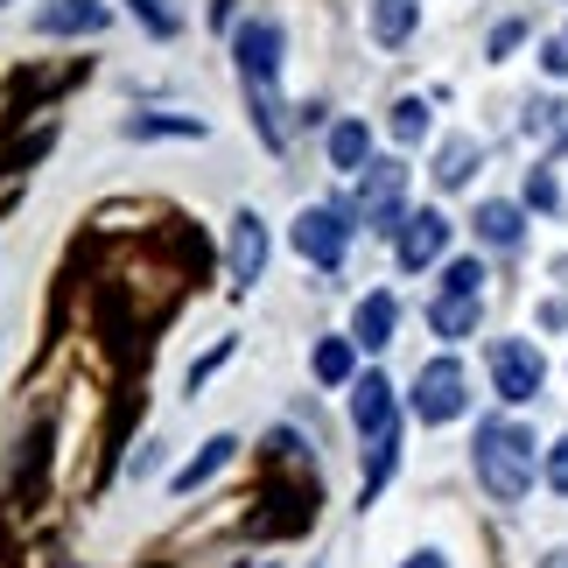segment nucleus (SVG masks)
<instances>
[{
  "label": "nucleus",
  "mask_w": 568,
  "mask_h": 568,
  "mask_svg": "<svg viewBox=\"0 0 568 568\" xmlns=\"http://www.w3.org/2000/svg\"><path fill=\"white\" fill-rule=\"evenodd\" d=\"M470 169H477V141H470V134H456L443 155H435V183H443V190H464V183H470Z\"/></svg>",
  "instance_id": "18"
},
{
  "label": "nucleus",
  "mask_w": 568,
  "mask_h": 568,
  "mask_svg": "<svg viewBox=\"0 0 568 568\" xmlns=\"http://www.w3.org/2000/svg\"><path fill=\"white\" fill-rule=\"evenodd\" d=\"M527 204H534V211H555V204H561V190H555L548 169H534V176H527Z\"/></svg>",
  "instance_id": "24"
},
{
  "label": "nucleus",
  "mask_w": 568,
  "mask_h": 568,
  "mask_svg": "<svg viewBox=\"0 0 568 568\" xmlns=\"http://www.w3.org/2000/svg\"><path fill=\"white\" fill-rule=\"evenodd\" d=\"M519 204H477V239L485 246H519Z\"/></svg>",
  "instance_id": "17"
},
{
  "label": "nucleus",
  "mask_w": 568,
  "mask_h": 568,
  "mask_svg": "<svg viewBox=\"0 0 568 568\" xmlns=\"http://www.w3.org/2000/svg\"><path fill=\"white\" fill-rule=\"evenodd\" d=\"M548 491H561V498H568V435L548 449Z\"/></svg>",
  "instance_id": "26"
},
{
  "label": "nucleus",
  "mask_w": 568,
  "mask_h": 568,
  "mask_svg": "<svg viewBox=\"0 0 568 568\" xmlns=\"http://www.w3.org/2000/svg\"><path fill=\"white\" fill-rule=\"evenodd\" d=\"M126 8H134V14H141V21H148L155 36H176V14H169L162 0H126Z\"/></svg>",
  "instance_id": "25"
},
{
  "label": "nucleus",
  "mask_w": 568,
  "mask_h": 568,
  "mask_svg": "<svg viewBox=\"0 0 568 568\" xmlns=\"http://www.w3.org/2000/svg\"><path fill=\"white\" fill-rule=\"evenodd\" d=\"M260 267H267V225H260L253 211H239L232 217V281H239V288H253Z\"/></svg>",
  "instance_id": "9"
},
{
  "label": "nucleus",
  "mask_w": 568,
  "mask_h": 568,
  "mask_svg": "<svg viewBox=\"0 0 568 568\" xmlns=\"http://www.w3.org/2000/svg\"><path fill=\"white\" fill-rule=\"evenodd\" d=\"M443 253H449V217H443V211H414L407 225H400V267L422 274V267H435Z\"/></svg>",
  "instance_id": "7"
},
{
  "label": "nucleus",
  "mask_w": 568,
  "mask_h": 568,
  "mask_svg": "<svg viewBox=\"0 0 568 568\" xmlns=\"http://www.w3.org/2000/svg\"><path fill=\"white\" fill-rule=\"evenodd\" d=\"M126 134H134V141H204V120H176V113H141V120H126Z\"/></svg>",
  "instance_id": "16"
},
{
  "label": "nucleus",
  "mask_w": 568,
  "mask_h": 568,
  "mask_svg": "<svg viewBox=\"0 0 568 568\" xmlns=\"http://www.w3.org/2000/svg\"><path fill=\"white\" fill-rule=\"evenodd\" d=\"M225 358H232V337H225V344H217V352H211V358H196V365H190V386H204V379H211V373H217V365H225Z\"/></svg>",
  "instance_id": "27"
},
{
  "label": "nucleus",
  "mask_w": 568,
  "mask_h": 568,
  "mask_svg": "<svg viewBox=\"0 0 568 568\" xmlns=\"http://www.w3.org/2000/svg\"><path fill=\"white\" fill-rule=\"evenodd\" d=\"M555 568H568V548H561V555H555Z\"/></svg>",
  "instance_id": "30"
},
{
  "label": "nucleus",
  "mask_w": 568,
  "mask_h": 568,
  "mask_svg": "<svg viewBox=\"0 0 568 568\" xmlns=\"http://www.w3.org/2000/svg\"><path fill=\"white\" fill-rule=\"evenodd\" d=\"M422 134H428V105H422V99H400V105H393V141L414 148Z\"/></svg>",
  "instance_id": "22"
},
{
  "label": "nucleus",
  "mask_w": 568,
  "mask_h": 568,
  "mask_svg": "<svg viewBox=\"0 0 568 568\" xmlns=\"http://www.w3.org/2000/svg\"><path fill=\"white\" fill-rule=\"evenodd\" d=\"M464 407H470V379H464V365H456V358L422 365V379H414V414H422L428 428H443V422H456Z\"/></svg>",
  "instance_id": "4"
},
{
  "label": "nucleus",
  "mask_w": 568,
  "mask_h": 568,
  "mask_svg": "<svg viewBox=\"0 0 568 568\" xmlns=\"http://www.w3.org/2000/svg\"><path fill=\"white\" fill-rule=\"evenodd\" d=\"M365 155H373V134H365V120L331 126V169H365Z\"/></svg>",
  "instance_id": "19"
},
{
  "label": "nucleus",
  "mask_w": 568,
  "mask_h": 568,
  "mask_svg": "<svg viewBox=\"0 0 568 568\" xmlns=\"http://www.w3.org/2000/svg\"><path fill=\"white\" fill-rule=\"evenodd\" d=\"M491 386H498V400H534L540 386H548V358L534 352L527 337H498L491 344Z\"/></svg>",
  "instance_id": "3"
},
{
  "label": "nucleus",
  "mask_w": 568,
  "mask_h": 568,
  "mask_svg": "<svg viewBox=\"0 0 568 568\" xmlns=\"http://www.w3.org/2000/svg\"><path fill=\"white\" fill-rule=\"evenodd\" d=\"M527 134L540 148H561L568 141V105H534V113H527Z\"/></svg>",
  "instance_id": "21"
},
{
  "label": "nucleus",
  "mask_w": 568,
  "mask_h": 568,
  "mask_svg": "<svg viewBox=\"0 0 568 568\" xmlns=\"http://www.w3.org/2000/svg\"><path fill=\"white\" fill-rule=\"evenodd\" d=\"M443 295H485V267H477V260H449V267H443Z\"/></svg>",
  "instance_id": "23"
},
{
  "label": "nucleus",
  "mask_w": 568,
  "mask_h": 568,
  "mask_svg": "<svg viewBox=\"0 0 568 568\" xmlns=\"http://www.w3.org/2000/svg\"><path fill=\"white\" fill-rule=\"evenodd\" d=\"M105 21H113V8H105V0H42L36 36H99Z\"/></svg>",
  "instance_id": "8"
},
{
  "label": "nucleus",
  "mask_w": 568,
  "mask_h": 568,
  "mask_svg": "<svg viewBox=\"0 0 568 568\" xmlns=\"http://www.w3.org/2000/svg\"><path fill=\"white\" fill-rule=\"evenodd\" d=\"M352 422H358L365 443H373L379 428H393V386H386V373H365V379H358V393H352Z\"/></svg>",
  "instance_id": "10"
},
{
  "label": "nucleus",
  "mask_w": 568,
  "mask_h": 568,
  "mask_svg": "<svg viewBox=\"0 0 568 568\" xmlns=\"http://www.w3.org/2000/svg\"><path fill=\"white\" fill-rule=\"evenodd\" d=\"M295 253L310 260V267H344V253H352V225H344L337 204H310L295 217Z\"/></svg>",
  "instance_id": "6"
},
{
  "label": "nucleus",
  "mask_w": 568,
  "mask_h": 568,
  "mask_svg": "<svg viewBox=\"0 0 568 568\" xmlns=\"http://www.w3.org/2000/svg\"><path fill=\"white\" fill-rule=\"evenodd\" d=\"M232 449H239L232 435H211V443H204V456H190V464L176 470V491H196V485H211V477L232 464Z\"/></svg>",
  "instance_id": "13"
},
{
  "label": "nucleus",
  "mask_w": 568,
  "mask_h": 568,
  "mask_svg": "<svg viewBox=\"0 0 568 568\" xmlns=\"http://www.w3.org/2000/svg\"><path fill=\"white\" fill-rule=\"evenodd\" d=\"M540 71H548V78H568V36H561V42H548V50H540Z\"/></svg>",
  "instance_id": "28"
},
{
  "label": "nucleus",
  "mask_w": 568,
  "mask_h": 568,
  "mask_svg": "<svg viewBox=\"0 0 568 568\" xmlns=\"http://www.w3.org/2000/svg\"><path fill=\"white\" fill-rule=\"evenodd\" d=\"M414 14H422V0H373V36L386 42V50H400V42L414 36Z\"/></svg>",
  "instance_id": "12"
},
{
  "label": "nucleus",
  "mask_w": 568,
  "mask_h": 568,
  "mask_svg": "<svg viewBox=\"0 0 568 568\" xmlns=\"http://www.w3.org/2000/svg\"><path fill=\"white\" fill-rule=\"evenodd\" d=\"M477 485L498 506H519L534 491V435L519 422H485L477 428Z\"/></svg>",
  "instance_id": "2"
},
{
  "label": "nucleus",
  "mask_w": 568,
  "mask_h": 568,
  "mask_svg": "<svg viewBox=\"0 0 568 568\" xmlns=\"http://www.w3.org/2000/svg\"><path fill=\"white\" fill-rule=\"evenodd\" d=\"M393 456H400V422H393V428H379L373 443H365V477H358V485H365V498H373V491L386 485V477H393Z\"/></svg>",
  "instance_id": "15"
},
{
  "label": "nucleus",
  "mask_w": 568,
  "mask_h": 568,
  "mask_svg": "<svg viewBox=\"0 0 568 568\" xmlns=\"http://www.w3.org/2000/svg\"><path fill=\"white\" fill-rule=\"evenodd\" d=\"M352 365H358V344L352 337H323L316 344V379L323 386H344V379H352Z\"/></svg>",
  "instance_id": "20"
},
{
  "label": "nucleus",
  "mask_w": 568,
  "mask_h": 568,
  "mask_svg": "<svg viewBox=\"0 0 568 568\" xmlns=\"http://www.w3.org/2000/svg\"><path fill=\"white\" fill-rule=\"evenodd\" d=\"M407 568H449L443 555H407Z\"/></svg>",
  "instance_id": "29"
},
{
  "label": "nucleus",
  "mask_w": 568,
  "mask_h": 568,
  "mask_svg": "<svg viewBox=\"0 0 568 568\" xmlns=\"http://www.w3.org/2000/svg\"><path fill=\"white\" fill-rule=\"evenodd\" d=\"M400 196H407V162H365V183H358V217L365 232H400Z\"/></svg>",
  "instance_id": "5"
},
{
  "label": "nucleus",
  "mask_w": 568,
  "mask_h": 568,
  "mask_svg": "<svg viewBox=\"0 0 568 568\" xmlns=\"http://www.w3.org/2000/svg\"><path fill=\"white\" fill-rule=\"evenodd\" d=\"M428 323H435V337H470L477 331V295H435Z\"/></svg>",
  "instance_id": "11"
},
{
  "label": "nucleus",
  "mask_w": 568,
  "mask_h": 568,
  "mask_svg": "<svg viewBox=\"0 0 568 568\" xmlns=\"http://www.w3.org/2000/svg\"><path fill=\"white\" fill-rule=\"evenodd\" d=\"M239 84L253 99V126L267 148H288V99H281V29L246 21L239 29Z\"/></svg>",
  "instance_id": "1"
},
{
  "label": "nucleus",
  "mask_w": 568,
  "mask_h": 568,
  "mask_svg": "<svg viewBox=\"0 0 568 568\" xmlns=\"http://www.w3.org/2000/svg\"><path fill=\"white\" fill-rule=\"evenodd\" d=\"M393 316H400V310H393V295H365V302H358V337H352V344H365V352L393 344Z\"/></svg>",
  "instance_id": "14"
}]
</instances>
